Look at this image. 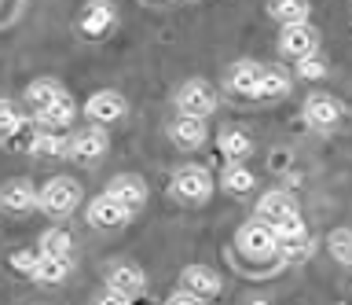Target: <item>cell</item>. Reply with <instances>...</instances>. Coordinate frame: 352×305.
Instances as JSON below:
<instances>
[{
    "label": "cell",
    "mask_w": 352,
    "mask_h": 305,
    "mask_svg": "<svg viewBox=\"0 0 352 305\" xmlns=\"http://www.w3.org/2000/svg\"><path fill=\"white\" fill-rule=\"evenodd\" d=\"M77 206H81V184H77L74 177H52L41 188V210L48 217H55V221L70 217Z\"/></svg>",
    "instance_id": "cell-1"
},
{
    "label": "cell",
    "mask_w": 352,
    "mask_h": 305,
    "mask_svg": "<svg viewBox=\"0 0 352 305\" xmlns=\"http://www.w3.org/2000/svg\"><path fill=\"white\" fill-rule=\"evenodd\" d=\"M235 246H239L246 257L264 261V257H275V254H279V235H275L272 224H264L261 217H253V221H246V224L239 228Z\"/></svg>",
    "instance_id": "cell-2"
},
{
    "label": "cell",
    "mask_w": 352,
    "mask_h": 305,
    "mask_svg": "<svg viewBox=\"0 0 352 305\" xmlns=\"http://www.w3.org/2000/svg\"><path fill=\"white\" fill-rule=\"evenodd\" d=\"M169 191L180 202H206L213 195V177H209L206 166H184V169H176Z\"/></svg>",
    "instance_id": "cell-3"
},
{
    "label": "cell",
    "mask_w": 352,
    "mask_h": 305,
    "mask_svg": "<svg viewBox=\"0 0 352 305\" xmlns=\"http://www.w3.org/2000/svg\"><path fill=\"white\" fill-rule=\"evenodd\" d=\"M176 107L180 114H191V118H209L217 111V92L209 81H184L176 89Z\"/></svg>",
    "instance_id": "cell-4"
},
{
    "label": "cell",
    "mask_w": 352,
    "mask_h": 305,
    "mask_svg": "<svg viewBox=\"0 0 352 305\" xmlns=\"http://www.w3.org/2000/svg\"><path fill=\"white\" fill-rule=\"evenodd\" d=\"M341 118H345V107H341L338 96L330 92H312L305 100V122L312 129H334Z\"/></svg>",
    "instance_id": "cell-5"
},
{
    "label": "cell",
    "mask_w": 352,
    "mask_h": 305,
    "mask_svg": "<svg viewBox=\"0 0 352 305\" xmlns=\"http://www.w3.org/2000/svg\"><path fill=\"white\" fill-rule=\"evenodd\" d=\"M129 217H132V210L121 199H114L110 191L96 195L88 202V224L92 228H121V224H129Z\"/></svg>",
    "instance_id": "cell-6"
},
{
    "label": "cell",
    "mask_w": 352,
    "mask_h": 305,
    "mask_svg": "<svg viewBox=\"0 0 352 305\" xmlns=\"http://www.w3.org/2000/svg\"><path fill=\"white\" fill-rule=\"evenodd\" d=\"M110 147V136L103 125H88L81 133L70 136V158L74 162H99Z\"/></svg>",
    "instance_id": "cell-7"
},
{
    "label": "cell",
    "mask_w": 352,
    "mask_h": 305,
    "mask_svg": "<svg viewBox=\"0 0 352 305\" xmlns=\"http://www.w3.org/2000/svg\"><path fill=\"white\" fill-rule=\"evenodd\" d=\"M118 23V12L110 0H88V4L81 8V19H77V26H81L85 37H103L110 34Z\"/></svg>",
    "instance_id": "cell-8"
},
{
    "label": "cell",
    "mask_w": 352,
    "mask_h": 305,
    "mask_svg": "<svg viewBox=\"0 0 352 305\" xmlns=\"http://www.w3.org/2000/svg\"><path fill=\"white\" fill-rule=\"evenodd\" d=\"M85 114H88V122H96V125L118 122V118H125V96L114 92V89H103V92L88 96Z\"/></svg>",
    "instance_id": "cell-9"
},
{
    "label": "cell",
    "mask_w": 352,
    "mask_h": 305,
    "mask_svg": "<svg viewBox=\"0 0 352 305\" xmlns=\"http://www.w3.org/2000/svg\"><path fill=\"white\" fill-rule=\"evenodd\" d=\"M180 291L187 294H198V298H217L220 291H224V283H220L217 276V269H209V265H187L180 272Z\"/></svg>",
    "instance_id": "cell-10"
},
{
    "label": "cell",
    "mask_w": 352,
    "mask_h": 305,
    "mask_svg": "<svg viewBox=\"0 0 352 305\" xmlns=\"http://www.w3.org/2000/svg\"><path fill=\"white\" fill-rule=\"evenodd\" d=\"M257 217L264 224H283V221H290V217H297V199L290 191H264L261 199H257Z\"/></svg>",
    "instance_id": "cell-11"
},
{
    "label": "cell",
    "mask_w": 352,
    "mask_h": 305,
    "mask_svg": "<svg viewBox=\"0 0 352 305\" xmlns=\"http://www.w3.org/2000/svg\"><path fill=\"white\" fill-rule=\"evenodd\" d=\"M261 63H250V59H242L235 63V67L228 70V89L242 96V100H261Z\"/></svg>",
    "instance_id": "cell-12"
},
{
    "label": "cell",
    "mask_w": 352,
    "mask_h": 305,
    "mask_svg": "<svg viewBox=\"0 0 352 305\" xmlns=\"http://www.w3.org/2000/svg\"><path fill=\"white\" fill-rule=\"evenodd\" d=\"M316 30L301 23V26H283V34H279V52L283 56H290L294 63L297 59H305V56H312L316 52Z\"/></svg>",
    "instance_id": "cell-13"
},
{
    "label": "cell",
    "mask_w": 352,
    "mask_h": 305,
    "mask_svg": "<svg viewBox=\"0 0 352 305\" xmlns=\"http://www.w3.org/2000/svg\"><path fill=\"white\" fill-rule=\"evenodd\" d=\"M107 287H114L121 294H129V298H136V294L147 291V276H143V269L132 265V261H118V265L107 269Z\"/></svg>",
    "instance_id": "cell-14"
},
{
    "label": "cell",
    "mask_w": 352,
    "mask_h": 305,
    "mask_svg": "<svg viewBox=\"0 0 352 305\" xmlns=\"http://www.w3.org/2000/svg\"><path fill=\"white\" fill-rule=\"evenodd\" d=\"M63 96H66V92H63V85H59V81L37 78V81H30V85H26V92H22V103H26L33 114H41V111H48L52 103H59Z\"/></svg>",
    "instance_id": "cell-15"
},
{
    "label": "cell",
    "mask_w": 352,
    "mask_h": 305,
    "mask_svg": "<svg viewBox=\"0 0 352 305\" xmlns=\"http://www.w3.org/2000/svg\"><path fill=\"white\" fill-rule=\"evenodd\" d=\"M169 136H173V144H176V147H184V151L202 147V144H206V118L180 114V118H176V122L169 125Z\"/></svg>",
    "instance_id": "cell-16"
},
{
    "label": "cell",
    "mask_w": 352,
    "mask_h": 305,
    "mask_svg": "<svg viewBox=\"0 0 352 305\" xmlns=\"http://www.w3.org/2000/svg\"><path fill=\"white\" fill-rule=\"evenodd\" d=\"M0 202H4V210H11V213H26L33 206H41V191L33 188L30 180H8L4 191H0Z\"/></svg>",
    "instance_id": "cell-17"
},
{
    "label": "cell",
    "mask_w": 352,
    "mask_h": 305,
    "mask_svg": "<svg viewBox=\"0 0 352 305\" xmlns=\"http://www.w3.org/2000/svg\"><path fill=\"white\" fill-rule=\"evenodd\" d=\"M107 191L114 195V199H121V202H125L132 213H136L140 206L147 202V184H143L140 177H132V173H118V177L107 184Z\"/></svg>",
    "instance_id": "cell-18"
},
{
    "label": "cell",
    "mask_w": 352,
    "mask_h": 305,
    "mask_svg": "<svg viewBox=\"0 0 352 305\" xmlns=\"http://www.w3.org/2000/svg\"><path fill=\"white\" fill-rule=\"evenodd\" d=\"M290 85H294V74L272 63V67L261 70V100H283L290 92Z\"/></svg>",
    "instance_id": "cell-19"
},
{
    "label": "cell",
    "mask_w": 352,
    "mask_h": 305,
    "mask_svg": "<svg viewBox=\"0 0 352 305\" xmlns=\"http://www.w3.org/2000/svg\"><path fill=\"white\" fill-rule=\"evenodd\" d=\"M268 12L279 26H301V23H308L312 8H308V0H272Z\"/></svg>",
    "instance_id": "cell-20"
},
{
    "label": "cell",
    "mask_w": 352,
    "mask_h": 305,
    "mask_svg": "<svg viewBox=\"0 0 352 305\" xmlns=\"http://www.w3.org/2000/svg\"><path fill=\"white\" fill-rule=\"evenodd\" d=\"M220 188L231 191V195H246V191L257 188V177H253L242 162H228L224 173H220Z\"/></svg>",
    "instance_id": "cell-21"
},
{
    "label": "cell",
    "mask_w": 352,
    "mask_h": 305,
    "mask_svg": "<svg viewBox=\"0 0 352 305\" xmlns=\"http://www.w3.org/2000/svg\"><path fill=\"white\" fill-rule=\"evenodd\" d=\"M74 114H77L74 100H70V96H63L59 103H52L48 111H41V114H37V122H41L44 129H55V133H63V129L74 122Z\"/></svg>",
    "instance_id": "cell-22"
},
{
    "label": "cell",
    "mask_w": 352,
    "mask_h": 305,
    "mask_svg": "<svg viewBox=\"0 0 352 305\" xmlns=\"http://www.w3.org/2000/svg\"><path fill=\"white\" fill-rule=\"evenodd\" d=\"M41 254L48 257H70L74 254V235L66 232V228H48V232L41 235Z\"/></svg>",
    "instance_id": "cell-23"
},
{
    "label": "cell",
    "mask_w": 352,
    "mask_h": 305,
    "mask_svg": "<svg viewBox=\"0 0 352 305\" xmlns=\"http://www.w3.org/2000/svg\"><path fill=\"white\" fill-rule=\"evenodd\" d=\"M66 276H70V257H48V254H41V265H37V272H33V280L44 283V287H52V283H63Z\"/></svg>",
    "instance_id": "cell-24"
},
{
    "label": "cell",
    "mask_w": 352,
    "mask_h": 305,
    "mask_svg": "<svg viewBox=\"0 0 352 305\" xmlns=\"http://www.w3.org/2000/svg\"><path fill=\"white\" fill-rule=\"evenodd\" d=\"M220 151H224L228 162H242L253 151V144L242 129H224V133H220Z\"/></svg>",
    "instance_id": "cell-25"
},
{
    "label": "cell",
    "mask_w": 352,
    "mask_h": 305,
    "mask_svg": "<svg viewBox=\"0 0 352 305\" xmlns=\"http://www.w3.org/2000/svg\"><path fill=\"white\" fill-rule=\"evenodd\" d=\"M33 155H44V158L70 155V136H63V133H55V129H48V133L37 136V147H33Z\"/></svg>",
    "instance_id": "cell-26"
},
{
    "label": "cell",
    "mask_w": 352,
    "mask_h": 305,
    "mask_svg": "<svg viewBox=\"0 0 352 305\" xmlns=\"http://www.w3.org/2000/svg\"><path fill=\"white\" fill-rule=\"evenodd\" d=\"M327 250H330V257H334L338 265H352V228H338V232H330Z\"/></svg>",
    "instance_id": "cell-27"
},
{
    "label": "cell",
    "mask_w": 352,
    "mask_h": 305,
    "mask_svg": "<svg viewBox=\"0 0 352 305\" xmlns=\"http://www.w3.org/2000/svg\"><path fill=\"white\" fill-rule=\"evenodd\" d=\"M312 250H316V239L308 235V232L294 235V239H283V243H279V254H283L286 261H305Z\"/></svg>",
    "instance_id": "cell-28"
},
{
    "label": "cell",
    "mask_w": 352,
    "mask_h": 305,
    "mask_svg": "<svg viewBox=\"0 0 352 305\" xmlns=\"http://www.w3.org/2000/svg\"><path fill=\"white\" fill-rule=\"evenodd\" d=\"M22 125H26V118L19 114V107L11 103V100H4V107H0V136L11 140V136H15Z\"/></svg>",
    "instance_id": "cell-29"
},
{
    "label": "cell",
    "mask_w": 352,
    "mask_h": 305,
    "mask_svg": "<svg viewBox=\"0 0 352 305\" xmlns=\"http://www.w3.org/2000/svg\"><path fill=\"white\" fill-rule=\"evenodd\" d=\"M37 265H41V250H15L11 254V269L22 272V276H33Z\"/></svg>",
    "instance_id": "cell-30"
},
{
    "label": "cell",
    "mask_w": 352,
    "mask_h": 305,
    "mask_svg": "<svg viewBox=\"0 0 352 305\" xmlns=\"http://www.w3.org/2000/svg\"><path fill=\"white\" fill-rule=\"evenodd\" d=\"M297 74H301V78H308V81L323 78V74H327V59L319 56V52H312V56L297 59Z\"/></svg>",
    "instance_id": "cell-31"
},
{
    "label": "cell",
    "mask_w": 352,
    "mask_h": 305,
    "mask_svg": "<svg viewBox=\"0 0 352 305\" xmlns=\"http://www.w3.org/2000/svg\"><path fill=\"white\" fill-rule=\"evenodd\" d=\"M301 232H308V228H305V221H301V213H297V217H290V221H283V224H275V235H279V243H283V239H294V235H301Z\"/></svg>",
    "instance_id": "cell-32"
},
{
    "label": "cell",
    "mask_w": 352,
    "mask_h": 305,
    "mask_svg": "<svg viewBox=\"0 0 352 305\" xmlns=\"http://www.w3.org/2000/svg\"><path fill=\"white\" fill-rule=\"evenodd\" d=\"M96 305H132V298H129V294H121V291H114V287H107L96 298Z\"/></svg>",
    "instance_id": "cell-33"
},
{
    "label": "cell",
    "mask_w": 352,
    "mask_h": 305,
    "mask_svg": "<svg viewBox=\"0 0 352 305\" xmlns=\"http://www.w3.org/2000/svg\"><path fill=\"white\" fill-rule=\"evenodd\" d=\"M165 305H206V298H198V294H187V291H176Z\"/></svg>",
    "instance_id": "cell-34"
},
{
    "label": "cell",
    "mask_w": 352,
    "mask_h": 305,
    "mask_svg": "<svg viewBox=\"0 0 352 305\" xmlns=\"http://www.w3.org/2000/svg\"><path fill=\"white\" fill-rule=\"evenodd\" d=\"M154 4H162V0H154Z\"/></svg>",
    "instance_id": "cell-35"
}]
</instances>
